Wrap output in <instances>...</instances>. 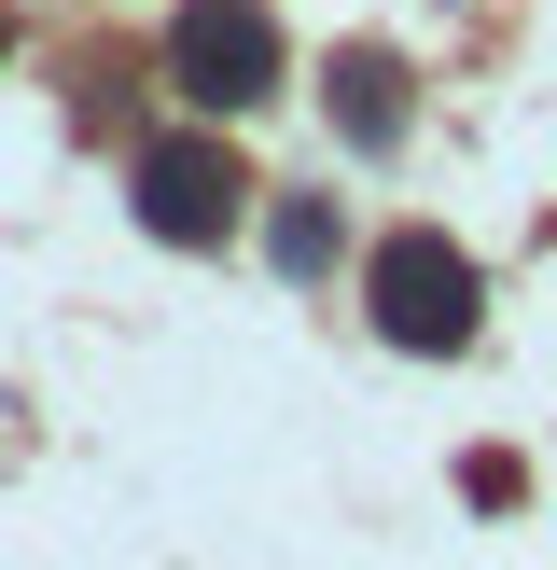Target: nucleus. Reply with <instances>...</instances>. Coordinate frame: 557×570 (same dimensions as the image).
<instances>
[{"mask_svg": "<svg viewBox=\"0 0 557 570\" xmlns=\"http://www.w3.org/2000/svg\"><path fill=\"white\" fill-rule=\"evenodd\" d=\"M362 306H377L390 348L446 362V348H473V321H488V278H473V250H460V237H432V223H390L377 265H362Z\"/></svg>", "mask_w": 557, "mask_h": 570, "instance_id": "obj_1", "label": "nucleus"}, {"mask_svg": "<svg viewBox=\"0 0 557 570\" xmlns=\"http://www.w3.org/2000/svg\"><path fill=\"white\" fill-rule=\"evenodd\" d=\"M167 83H182L195 111H251L278 83V14L265 0H182V14H167Z\"/></svg>", "mask_w": 557, "mask_h": 570, "instance_id": "obj_2", "label": "nucleus"}, {"mask_svg": "<svg viewBox=\"0 0 557 570\" xmlns=\"http://www.w3.org/2000/svg\"><path fill=\"white\" fill-rule=\"evenodd\" d=\"M126 195H139V223L182 237V250H209L223 223H237V167H223L209 139H154V154L126 167Z\"/></svg>", "mask_w": 557, "mask_h": 570, "instance_id": "obj_3", "label": "nucleus"}, {"mask_svg": "<svg viewBox=\"0 0 557 570\" xmlns=\"http://www.w3.org/2000/svg\"><path fill=\"white\" fill-rule=\"evenodd\" d=\"M321 83H334V126H349L362 154H390V139H404V70H390V56H362V42H349Z\"/></svg>", "mask_w": 557, "mask_h": 570, "instance_id": "obj_4", "label": "nucleus"}, {"mask_svg": "<svg viewBox=\"0 0 557 570\" xmlns=\"http://www.w3.org/2000/svg\"><path fill=\"white\" fill-rule=\"evenodd\" d=\"M265 250H278V278H321V265H334V209H321V195H278Z\"/></svg>", "mask_w": 557, "mask_h": 570, "instance_id": "obj_5", "label": "nucleus"}, {"mask_svg": "<svg viewBox=\"0 0 557 570\" xmlns=\"http://www.w3.org/2000/svg\"><path fill=\"white\" fill-rule=\"evenodd\" d=\"M0 56H14V14H0Z\"/></svg>", "mask_w": 557, "mask_h": 570, "instance_id": "obj_6", "label": "nucleus"}]
</instances>
